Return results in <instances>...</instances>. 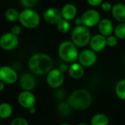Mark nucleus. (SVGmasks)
Returning <instances> with one entry per match:
<instances>
[{"instance_id":"nucleus-14","label":"nucleus","mask_w":125,"mask_h":125,"mask_svg":"<svg viewBox=\"0 0 125 125\" xmlns=\"http://www.w3.org/2000/svg\"><path fill=\"white\" fill-rule=\"evenodd\" d=\"M19 85L23 91H31L36 85V81L34 76L30 73H24L19 78Z\"/></svg>"},{"instance_id":"nucleus-34","label":"nucleus","mask_w":125,"mask_h":125,"mask_svg":"<svg viewBox=\"0 0 125 125\" xmlns=\"http://www.w3.org/2000/svg\"><path fill=\"white\" fill-rule=\"evenodd\" d=\"M75 24H76V25H77V26H82V25H83V24L82 19H81V17H80V18H78V19H76V21H75Z\"/></svg>"},{"instance_id":"nucleus-28","label":"nucleus","mask_w":125,"mask_h":125,"mask_svg":"<svg viewBox=\"0 0 125 125\" xmlns=\"http://www.w3.org/2000/svg\"><path fill=\"white\" fill-rule=\"evenodd\" d=\"M10 125H30L27 119L23 117H16L10 123Z\"/></svg>"},{"instance_id":"nucleus-37","label":"nucleus","mask_w":125,"mask_h":125,"mask_svg":"<svg viewBox=\"0 0 125 125\" xmlns=\"http://www.w3.org/2000/svg\"><path fill=\"white\" fill-rule=\"evenodd\" d=\"M77 125H91V124H88V123H84V122H82V123H80L78 124Z\"/></svg>"},{"instance_id":"nucleus-15","label":"nucleus","mask_w":125,"mask_h":125,"mask_svg":"<svg viewBox=\"0 0 125 125\" xmlns=\"http://www.w3.org/2000/svg\"><path fill=\"white\" fill-rule=\"evenodd\" d=\"M114 27L113 22L108 19H101L98 24V30L99 34L102 35L104 37H108L113 34L114 32Z\"/></svg>"},{"instance_id":"nucleus-32","label":"nucleus","mask_w":125,"mask_h":125,"mask_svg":"<svg viewBox=\"0 0 125 125\" xmlns=\"http://www.w3.org/2000/svg\"><path fill=\"white\" fill-rule=\"evenodd\" d=\"M55 97L57 99H60V100H62L65 97V93L64 91L61 90V89H58L56 92H55Z\"/></svg>"},{"instance_id":"nucleus-29","label":"nucleus","mask_w":125,"mask_h":125,"mask_svg":"<svg viewBox=\"0 0 125 125\" xmlns=\"http://www.w3.org/2000/svg\"><path fill=\"white\" fill-rule=\"evenodd\" d=\"M101 6H102V9L104 12H110L112 10V8H113V5L109 2H103Z\"/></svg>"},{"instance_id":"nucleus-23","label":"nucleus","mask_w":125,"mask_h":125,"mask_svg":"<svg viewBox=\"0 0 125 125\" xmlns=\"http://www.w3.org/2000/svg\"><path fill=\"white\" fill-rule=\"evenodd\" d=\"M20 13L15 8H9L5 12V18L8 21L14 22L19 19Z\"/></svg>"},{"instance_id":"nucleus-27","label":"nucleus","mask_w":125,"mask_h":125,"mask_svg":"<svg viewBox=\"0 0 125 125\" xmlns=\"http://www.w3.org/2000/svg\"><path fill=\"white\" fill-rule=\"evenodd\" d=\"M118 41V39L114 35H111L106 38L107 46L109 47H114L117 45Z\"/></svg>"},{"instance_id":"nucleus-38","label":"nucleus","mask_w":125,"mask_h":125,"mask_svg":"<svg viewBox=\"0 0 125 125\" xmlns=\"http://www.w3.org/2000/svg\"><path fill=\"white\" fill-rule=\"evenodd\" d=\"M60 125H70L69 124H67V123H62V124H61Z\"/></svg>"},{"instance_id":"nucleus-1","label":"nucleus","mask_w":125,"mask_h":125,"mask_svg":"<svg viewBox=\"0 0 125 125\" xmlns=\"http://www.w3.org/2000/svg\"><path fill=\"white\" fill-rule=\"evenodd\" d=\"M53 65L52 58L47 54L42 52L32 55L28 62L30 71L37 75L47 74L53 69Z\"/></svg>"},{"instance_id":"nucleus-13","label":"nucleus","mask_w":125,"mask_h":125,"mask_svg":"<svg viewBox=\"0 0 125 125\" xmlns=\"http://www.w3.org/2000/svg\"><path fill=\"white\" fill-rule=\"evenodd\" d=\"M89 46L91 50L94 52H99L104 50L107 46L106 42V37L103 36L101 34H96L91 37Z\"/></svg>"},{"instance_id":"nucleus-26","label":"nucleus","mask_w":125,"mask_h":125,"mask_svg":"<svg viewBox=\"0 0 125 125\" xmlns=\"http://www.w3.org/2000/svg\"><path fill=\"white\" fill-rule=\"evenodd\" d=\"M38 2V0H20L21 5L25 9H32Z\"/></svg>"},{"instance_id":"nucleus-7","label":"nucleus","mask_w":125,"mask_h":125,"mask_svg":"<svg viewBox=\"0 0 125 125\" xmlns=\"http://www.w3.org/2000/svg\"><path fill=\"white\" fill-rule=\"evenodd\" d=\"M81 19L83 21V24L85 27L90 28L99 24V21H101V16L97 10L91 9L85 11L83 13Z\"/></svg>"},{"instance_id":"nucleus-6","label":"nucleus","mask_w":125,"mask_h":125,"mask_svg":"<svg viewBox=\"0 0 125 125\" xmlns=\"http://www.w3.org/2000/svg\"><path fill=\"white\" fill-rule=\"evenodd\" d=\"M65 80L64 74L62 73L58 68L52 69L46 74V83L49 87L57 89L60 88Z\"/></svg>"},{"instance_id":"nucleus-22","label":"nucleus","mask_w":125,"mask_h":125,"mask_svg":"<svg viewBox=\"0 0 125 125\" xmlns=\"http://www.w3.org/2000/svg\"><path fill=\"white\" fill-rule=\"evenodd\" d=\"M115 92L120 99L125 100V79L119 80L115 88Z\"/></svg>"},{"instance_id":"nucleus-24","label":"nucleus","mask_w":125,"mask_h":125,"mask_svg":"<svg viewBox=\"0 0 125 125\" xmlns=\"http://www.w3.org/2000/svg\"><path fill=\"white\" fill-rule=\"evenodd\" d=\"M57 28L61 33H67L71 30V24L69 21L62 19L57 24Z\"/></svg>"},{"instance_id":"nucleus-16","label":"nucleus","mask_w":125,"mask_h":125,"mask_svg":"<svg viewBox=\"0 0 125 125\" xmlns=\"http://www.w3.org/2000/svg\"><path fill=\"white\" fill-rule=\"evenodd\" d=\"M77 13V8L76 5L72 3H67L61 9V14L63 19L71 21L74 19Z\"/></svg>"},{"instance_id":"nucleus-10","label":"nucleus","mask_w":125,"mask_h":125,"mask_svg":"<svg viewBox=\"0 0 125 125\" xmlns=\"http://www.w3.org/2000/svg\"><path fill=\"white\" fill-rule=\"evenodd\" d=\"M17 80V72L13 68L8 66H3L0 67V80L5 84H14Z\"/></svg>"},{"instance_id":"nucleus-8","label":"nucleus","mask_w":125,"mask_h":125,"mask_svg":"<svg viewBox=\"0 0 125 125\" xmlns=\"http://www.w3.org/2000/svg\"><path fill=\"white\" fill-rule=\"evenodd\" d=\"M78 62L85 68L93 66L97 60V55L95 52L91 49H85L82 51L78 56Z\"/></svg>"},{"instance_id":"nucleus-31","label":"nucleus","mask_w":125,"mask_h":125,"mask_svg":"<svg viewBox=\"0 0 125 125\" xmlns=\"http://www.w3.org/2000/svg\"><path fill=\"white\" fill-rule=\"evenodd\" d=\"M11 32L13 34H14L15 35H17L18 36L21 32V27L19 26V25H14V26H13V27L11 28Z\"/></svg>"},{"instance_id":"nucleus-9","label":"nucleus","mask_w":125,"mask_h":125,"mask_svg":"<svg viewBox=\"0 0 125 125\" xmlns=\"http://www.w3.org/2000/svg\"><path fill=\"white\" fill-rule=\"evenodd\" d=\"M19 44V38L11 32H6L0 38V46L6 51H11L15 49Z\"/></svg>"},{"instance_id":"nucleus-30","label":"nucleus","mask_w":125,"mask_h":125,"mask_svg":"<svg viewBox=\"0 0 125 125\" xmlns=\"http://www.w3.org/2000/svg\"><path fill=\"white\" fill-rule=\"evenodd\" d=\"M88 4L92 7H96L99 5H102L103 2V0H86Z\"/></svg>"},{"instance_id":"nucleus-5","label":"nucleus","mask_w":125,"mask_h":125,"mask_svg":"<svg viewBox=\"0 0 125 125\" xmlns=\"http://www.w3.org/2000/svg\"><path fill=\"white\" fill-rule=\"evenodd\" d=\"M19 21L23 27L27 29H34L39 25L41 17L34 10L24 9L20 13Z\"/></svg>"},{"instance_id":"nucleus-12","label":"nucleus","mask_w":125,"mask_h":125,"mask_svg":"<svg viewBox=\"0 0 125 125\" xmlns=\"http://www.w3.org/2000/svg\"><path fill=\"white\" fill-rule=\"evenodd\" d=\"M44 21L50 24H57L62 19L61 10L57 8H49L46 9L43 15Z\"/></svg>"},{"instance_id":"nucleus-19","label":"nucleus","mask_w":125,"mask_h":125,"mask_svg":"<svg viewBox=\"0 0 125 125\" xmlns=\"http://www.w3.org/2000/svg\"><path fill=\"white\" fill-rule=\"evenodd\" d=\"M108 124L109 118L104 113H96L91 120V125H108Z\"/></svg>"},{"instance_id":"nucleus-3","label":"nucleus","mask_w":125,"mask_h":125,"mask_svg":"<svg viewBox=\"0 0 125 125\" xmlns=\"http://www.w3.org/2000/svg\"><path fill=\"white\" fill-rule=\"evenodd\" d=\"M59 57L66 62H74L79 56L76 45L72 41H64L60 43L57 49Z\"/></svg>"},{"instance_id":"nucleus-17","label":"nucleus","mask_w":125,"mask_h":125,"mask_svg":"<svg viewBox=\"0 0 125 125\" xmlns=\"http://www.w3.org/2000/svg\"><path fill=\"white\" fill-rule=\"evenodd\" d=\"M113 18L119 23H125V5L121 2L115 3L111 10Z\"/></svg>"},{"instance_id":"nucleus-33","label":"nucleus","mask_w":125,"mask_h":125,"mask_svg":"<svg viewBox=\"0 0 125 125\" xmlns=\"http://www.w3.org/2000/svg\"><path fill=\"white\" fill-rule=\"evenodd\" d=\"M58 69H60V71L62 73L65 74V73H66V72H69V66L67 63H66V62H64V63H62V64L59 66Z\"/></svg>"},{"instance_id":"nucleus-39","label":"nucleus","mask_w":125,"mask_h":125,"mask_svg":"<svg viewBox=\"0 0 125 125\" xmlns=\"http://www.w3.org/2000/svg\"></svg>"},{"instance_id":"nucleus-2","label":"nucleus","mask_w":125,"mask_h":125,"mask_svg":"<svg viewBox=\"0 0 125 125\" xmlns=\"http://www.w3.org/2000/svg\"><path fill=\"white\" fill-rule=\"evenodd\" d=\"M66 102L72 107L77 110H84L90 107L92 102L91 93L84 88L74 91L67 98Z\"/></svg>"},{"instance_id":"nucleus-36","label":"nucleus","mask_w":125,"mask_h":125,"mask_svg":"<svg viewBox=\"0 0 125 125\" xmlns=\"http://www.w3.org/2000/svg\"><path fill=\"white\" fill-rule=\"evenodd\" d=\"M28 110H29V113L30 114H34L36 112V108L35 107H31L30 109H29Z\"/></svg>"},{"instance_id":"nucleus-35","label":"nucleus","mask_w":125,"mask_h":125,"mask_svg":"<svg viewBox=\"0 0 125 125\" xmlns=\"http://www.w3.org/2000/svg\"><path fill=\"white\" fill-rule=\"evenodd\" d=\"M5 89V83L0 80V92H2Z\"/></svg>"},{"instance_id":"nucleus-20","label":"nucleus","mask_w":125,"mask_h":125,"mask_svg":"<svg viewBox=\"0 0 125 125\" xmlns=\"http://www.w3.org/2000/svg\"><path fill=\"white\" fill-rule=\"evenodd\" d=\"M57 112L62 117H68L72 114V107L67 102H60L57 106Z\"/></svg>"},{"instance_id":"nucleus-18","label":"nucleus","mask_w":125,"mask_h":125,"mask_svg":"<svg viewBox=\"0 0 125 125\" xmlns=\"http://www.w3.org/2000/svg\"><path fill=\"white\" fill-rule=\"evenodd\" d=\"M69 74L71 77L75 80L81 79L85 74L84 67L80 63V62H72L69 66Z\"/></svg>"},{"instance_id":"nucleus-11","label":"nucleus","mask_w":125,"mask_h":125,"mask_svg":"<svg viewBox=\"0 0 125 125\" xmlns=\"http://www.w3.org/2000/svg\"><path fill=\"white\" fill-rule=\"evenodd\" d=\"M18 102L20 106L25 109L29 110L31 107H35L36 99L35 95L32 93V91H23L19 94Z\"/></svg>"},{"instance_id":"nucleus-21","label":"nucleus","mask_w":125,"mask_h":125,"mask_svg":"<svg viewBox=\"0 0 125 125\" xmlns=\"http://www.w3.org/2000/svg\"><path fill=\"white\" fill-rule=\"evenodd\" d=\"M13 113V107L8 102L0 104V118H8Z\"/></svg>"},{"instance_id":"nucleus-25","label":"nucleus","mask_w":125,"mask_h":125,"mask_svg":"<svg viewBox=\"0 0 125 125\" xmlns=\"http://www.w3.org/2000/svg\"><path fill=\"white\" fill-rule=\"evenodd\" d=\"M114 35L118 39H125V23H119L114 28Z\"/></svg>"},{"instance_id":"nucleus-4","label":"nucleus","mask_w":125,"mask_h":125,"mask_svg":"<svg viewBox=\"0 0 125 125\" xmlns=\"http://www.w3.org/2000/svg\"><path fill=\"white\" fill-rule=\"evenodd\" d=\"M72 41L77 47H85L89 44L91 35L89 29L84 25L76 26L72 32Z\"/></svg>"}]
</instances>
